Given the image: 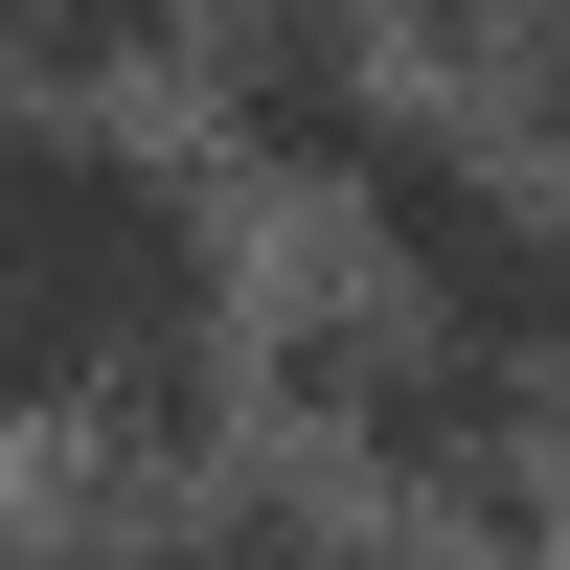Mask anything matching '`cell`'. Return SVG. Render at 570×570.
Returning <instances> with one entry per match:
<instances>
[{
    "label": "cell",
    "mask_w": 570,
    "mask_h": 570,
    "mask_svg": "<svg viewBox=\"0 0 570 570\" xmlns=\"http://www.w3.org/2000/svg\"><path fill=\"white\" fill-rule=\"evenodd\" d=\"M297 411L389 456V502H456V525H525V365L456 343V320H320Z\"/></svg>",
    "instance_id": "7a4b0ae2"
},
{
    "label": "cell",
    "mask_w": 570,
    "mask_h": 570,
    "mask_svg": "<svg viewBox=\"0 0 570 570\" xmlns=\"http://www.w3.org/2000/svg\"><path fill=\"white\" fill-rule=\"evenodd\" d=\"M137 23H160V0H0V46H69V69H115Z\"/></svg>",
    "instance_id": "5b68a950"
},
{
    "label": "cell",
    "mask_w": 570,
    "mask_h": 570,
    "mask_svg": "<svg viewBox=\"0 0 570 570\" xmlns=\"http://www.w3.org/2000/svg\"><path fill=\"white\" fill-rule=\"evenodd\" d=\"M228 389V252L137 137H0V411L183 434Z\"/></svg>",
    "instance_id": "6da1fadb"
},
{
    "label": "cell",
    "mask_w": 570,
    "mask_h": 570,
    "mask_svg": "<svg viewBox=\"0 0 570 570\" xmlns=\"http://www.w3.org/2000/svg\"><path fill=\"white\" fill-rule=\"evenodd\" d=\"M206 69H228V137H252V160H320V183H343L365 115H389V91H365V46H343V0H228Z\"/></svg>",
    "instance_id": "3957f363"
},
{
    "label": "cell",
    "mask_w": 570,
    "mask_h": 570,
    "mask_svg": "<svg viewBox=\"0 0 570 570\" xmlns=\"http://www.w3.org/2000/svg\"><path fill=\"white\" fill-rule=\"evenodd\" d=\"M0 570H228V525H23Z\"/></svg>",
    "instance_id": "277c9868"
}]
</instances>
